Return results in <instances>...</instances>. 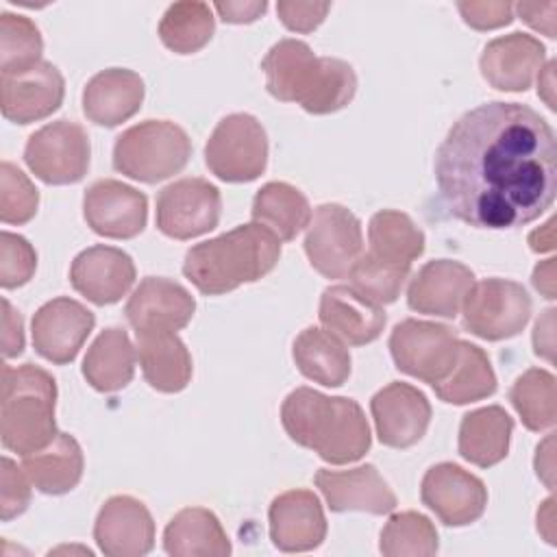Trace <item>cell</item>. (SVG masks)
<instances>
[{"label": "cell", "mask_w": 557, "mask_h": 557, "mask_svg": "<svg viewBox=\"0 0 557 557\" xmlns=\"http://www.w3.org/2000/svg\"><path fill=\"white\" fill-rule=\"evenodd\" d=\"M435 183L446 211L470 226H524L555 200V133L527 104H479L440 144Z\"/></svg>", "instance_id": "cell-1"}, {"label": "cell", "mask_w": 557, "mask_h": 557, "mask_svg": "<svg viewBox=\"0 0 557 557\" xmlns=\"http://www.w3.org/2000/svg\"><path fill=\"white\" fill-rule=\"evenodd\" d=\"M281 422L292 442L311 448L333 466L361 459L372 442L366 413L357 400L324 396L311 387H296L285 396Z\"/></svg>", "instance_id": "cell-2"}, {"label": "cell", "mask_w": 557, "mask_h": 557, "mask_svg": "<svg viewBox=\"0 0 557 557\" xmlns=\"http://www.w3.org/2000/svg\"><path fill=\"white\" fill-rule=\"evenodd\" d=\"M268 91L283 102H298L307 113L326 115L344 109L357 91L350 63L315 57L300 39L276 41L261 61Z\"/></svg>", "instance_id": "cell-3"}, {"label": "cell", "mask_w": 557, "mask_h": 557, "mask_svg": "<svg viewBox=\"0 0 557 557\" xmlns=\"http://www.w3.org/2000/svg\"><path fill=\"white\" fill-rule=\"evenodd\" d=\"M281 239L250 222L213 239L194 244L183 261L185 278L205 296H220L244 283H255L274 270Z\"/></svg>", "instance_id": "cell-4"}, {"label": "cell", "mask_w": 557, "mask_h": 557, "mask_svg": "<svg viewBox=\"0 0 557 557\" xmlns=\"http://www.w3.org/2000/svg\"><path fill=\"white\" fill-rule=\"evenodd\" d=\"M57 383L39 366H2L0 437L7 450L30 455L57 437Z\"/></svg>", "instance_id": "cell-5"}, {"label": "cell", "mask_w": 557, "mask_h": 557, "mask_svg": "<svg viewBox=\"0 0 557 557\" xmlns=\"http://www.w3.org/2000/svg\"><path fill=\"white\" fill-rule=\"evenodd\" d=\"M191 157L187 133L168 120H146L122 135L113 146V168L141 183H159L178 174Z\"/></svg>", "instance_id": "cell-6"}, {"label": "cell", "mask_w": 557, "mask_h": 557, "mask_svg": "<svg viewBox=\"0 0 557 557\" xmlns=\"http://www.w3.org/2000/svg\"><path fill=\"white\" fill-rule=\"evenodd\" d=\"M207 168L226 183H248L268 165V135L250 113H231L218 122L205 146Z\"/></svg>", "instance_id": "cell-7"}, {"label": "cell", "mask_w": 557, "mask_h": 557, "mask_svg": "<svg viewBox=\"0 0 557 557\" xmlns=\"http://www.w3.org/2000/svg\"><path fill=\"white\" fill-rule=\"evenodd\" d=\"M459 342L457 333L446 324L407 318L394 326L389 352L400 372L435 385L453 370Z\"/></svg>", "instance_id": "cell-8"}, {"label": "cell", "mask_w": 557, "mask_h": 557, "mask_svg": "<svg viewBox=\"0 0 557 557\" xmlns=\"http://www.w3.org/2000/svg\"><path fill=\"white\" fill-rule=\"evenodd\" d=\"M463 329L472 335L498 342L518 335L531 318L529 292L509 278H483L463 300Z\"/></svg>", "instance_id": "cell-9"}, {"label": "cell", "mask_w": 557, "mask_h": 557, "mask_svg": "<svg viewBox=\"0 0 557 557\" xmlns=\"http://www.w3.org/2000/svg\"><path fill=\"white\" fill-rule=\"evenodd\" d=\"M305 252L315 272L326 278H344L363 255L359 218L335 202L320 205L305 235Z\"/></svg>", "instance_id": "cell-10"}, {"label": "cell", "mask_w": 557, "mask_h": 557, "mask_svg": "<svg viewBox=\"0 0 557 557\" xmlns=\"http://www.w3.org/2000/svg\"><path fill=\"white\" fill-rule=\"evenodd\" d=\"M87 131L72 120H54L37 128L24 148L28 170L48 185L78 183L89 170Z\"/></svg>", "instance_id": "cell-11"}, {"label": "cell", "mask_w": 557, "mask_h": 557, "mask_svg": "<svg viewBox=\"0 0 557 557\" xmlns=\"http://www.w3.org/2000/svg\"><path fill=\"white\" fill-rule=\"evenodd\" d=\"M220 189L198 176L165 185L157 196V228L172 239H191L220 222Z\"/></svg>", "instance_id": "cell-12"}, {"label": "cell", "mask_w": 557, "mask_h": 557, "mask_svg": "<svg viewBox=\"0 0 557 557\" xmlns=\"http://www.w3.org/2000/svg\"><path fill=\"white\" fill-rule=\"evenodd\" d=\"M420 498L444 524L466 527L483 516L487 487L461 466L442 461L424 472Z\"/></svg>", "instance_id": "cell-13"}, {"label": "cell", "mask_w": 557, "mask_h": 557, "mask_svg": "<svg viewBox=\"0 0 557 557\" xmlns=\"http://www.w3.org/2000/svg\"><path fill=\"white\" fill-rule=\"evenodd\" d=\"M83 215L94 233L131 239L146 228L148 198L122 181L100 178L85 189Z\"/></svg>", "instance_id": "cell-14"}, {"label": "cell", "mask_w": 557, "mask_h": 557, "mask_svg": "<svg viewBox=\"0 0 557 557\" xmlns=\"http://www.w3.org/2000/svg\"><path fill=\"white\" fill-rule=\"evenodd\" d=\"M94 313L78 300L67 296L52 298L33 315V346L57 366L70 363L94 331Z\"/></svg>", "instance_id": "cell-15"}, {"label": "cell", "mask_w": 557, "mask_h": 557, "mask_svg": "<svg viewBox=\"0 0 557 557\" xmlns=\"http://www.w3.org/2000/svg\"><path fill=\"white\" fill-rule=\"evenodd\" d=\"M65 94V81L57 65L39 61L37 65L0 74V107L2 115L15 124H30L52 115Z\"/></svg>", "instance_id": "cell-16"}, {"label": "cell", "mask_w": 557, "mask_h": 557, "mask_svg": "<svg viewBox=\"0 0 557 557\" xmlns=\"http://www.w3.org/2000/svg\"><path fill=\"white\" fill-rule=\"evenodd\" d=\"M376 435L389 448H409L422 440L431 422L426 396L403 381H392L370 400Z\"/></svg>", "instance_id": "cell-17"}, {"label": "cell", "mask_w": 557, "mask_h": 557, "mask_svg": "<svg viewBox=\"0 0 557 557\" xmlns=\"http://www.w3.org/2000/svg\"><path fill=\"white\" fill-rule=\"evenodd\" d=\"M94 540L107 557H141L154 546V520L141 500L117 494L100 507Z\"/></svg>", "instance_id": "cell-18"}, {"label": "cell", "mask_w": 557, "mask_h": 557, "mask_svg": "<svg viewBox=\"0 0 557 557\" xmlns=\"http://www.w3.org/2000/svg\"><path fill=\"white\" fill-rule=\"evenodd\" d=\"M270 540L283 553H307L326 537V518L311 490H287L268 509Z\"/></svg>", "instance_id": "cell-19"}, {"label": "cell", "mask_w": 557, "mask_h": 557, "mask_svg": "<svg viewBox=\"0 0 557 557\" xmlns=\"http://www.w3.org/2000/svg\"><path fill=\"white\" fill-rule=\"evenodd\" d=\"M196 311L194 296L176 281L146 276L131 294L124 313L128 324L139 331H181Z\"/></svg>", "instance_id": "cell-20"}, {"label": "cell", "mask_w": 557, "mask_h": 557, "mask_svg": "<svg viewBox=\"0 0 557 557\" xmlns=\"http://www.w3.org/2000/svg\"><path fill=\"white\" fill-rule=\"evenodd\" d=\"M313 481L331 511H366L383 516L396 509V494L372 463L350 470L320 468Z\"/></svg>", "instance_id": "cell-21"}, {"label": "cell", "mask_w": 557, "mask_h": 557, "mask_svg": "<svg viewBox=\"0 0 557 557\" xmlns=\"http://www.w3.org/2000/svg\"><path fill=\"white\" fill-rule=\"evenodd\" d=\"M70 283L89 302L113 305L135 283V263L124 250L98 244L74 257Z\"/></svg>", "instance_id": "cell-22"}, {"label": "cell", "mask_w": 557, "mask_h": 557, "mask_svg": "<svg viewBox=\"0 0 557 557\" xmlns=\"http://www.w3.org/2000/svg\"><path fill=\"white\" fill-rule=\"evenodd\" d=\"M546 48L527 33H509L492 39L479 59L483 78L500 91H524L544 67Z\"/></svg>", "instance_id": "cell-23"}, {"label": "cell", "mask_w": 557, "mask_h": 557, "mask_svg": "<svg viewBox=\"0 0 557 557\" xmlns=\"http://www.w3.org/2000/svg\"><path fill=\"white\" fill-rule=\"evenodd\" d=\"M472 285L474 274L468 265L453 259H435L424 263L411 278L407 305L418 313L455 318Z\"/></svg>", "instance_id": "cell-24"}, {"label": "cell", "mask_w": 557, "mask_h": 557, "mask_svg": "<svg viewBox=\"0 0 557 557\" xmlns=\"http://www.w3.org/2000/svg\"><path fill=\"white\" fill-rule=\"evenodd\" d=\"M318 318L322 326L350 346L374 342L387 322L383 307L361 298L350 285H331L322 292Z\"/></svg>", "instance_id": "cell-25"}, {"label": "cell", "mask_w": 557, "mask_h": 557, "mask_svg": "<svg viewBox=\"0 0 557 557\" xmlns=\"http://www.w3.org/2000/svg\"><path fill=\"white\" fill-rule=\"evenodd\" d=\"M144 102V81L126 67H109L91 76L83 89V111L98 126H117Z\"/></svg>", "instance_id": "cell-26"}, {"label": "cell", "mask_w": 557, "mask_h": 557, "mask_svg": "<svg viewBox=\"0 0 557 557\" xmlns=\"http://www.w3.org/2000/svg\"><path fill=\"white\" fill-rule=\"evenodd\" d=\"M137 352L144 379L150 387L176 394L191 379V355L172 331H139Z\"/></svg>", "instance_id": "cell-27"}, {"label": "cell", "mask_w": 557, "mask_h": 557, "mask_svg": "<svg viewBox=\"0 0 557 557\" xmlns=\"http://www.w3.org/2000/svg\"><path fill=\"white\" fill-rule=\"evenodd\" d=\"M163 548L174 557H226L231 542L211 509L185 507L168 522Z\"/></svg>", "instance_id": "cell-28"}, {"label": "cell", "mask_w": 557, "mask_h": 557, "mask_svg": "<svg viewBox=\"0 0 557 557\" xmlns=\"http://www.w3.org/2000/svg\"><path fill=\"white\" fill-rule=\"evenodd\" d=\"M511 431L513 420L498 405L468 411L459 424V455L479 468H492L507 457Z\"/></svg>", "instance_id": "cell-29"}, {"label": "cell", "mask_w": 557, "mask_h": 557, "mask_svg": "<svg viewBox=\"0 0 557 557\" xmlns=\"http://www.w3.org/2000/svg\"><path fill=\"white\" fill-rule=\"evenodd\" d=\"M83 450L70 433L57 437L41 450L24 455L22 468L41 494H65L74 490L83 476Z\"/></svg>", "instance_id": "cell-30"}, {"label": "cell", "mask_w": 557, "mask_h": 557, "mask_svg": "<svg viewBox=\"0 0 557 557\" xmlns=\"http://www.w3.org/2000/svg\"><path fill=\"white\" fill-rule=\"evenodd\" d=\"M135 348L120 326L104 329L83 359V376L98 392H117L133 381Z\"/></svg>", "instance_id": "cell-31"}, {"label": "cell", "mask_w": 557, "mask_h": 557, "mask_svg": "<svg viewBox=\"0 0 557 557\" xmlns=\"http://www.w3.org/2000/svg\"><path fill=\"white\" fill-rule=\"evenodd\" d=\"M292 355L300 374L324 387H339L350 376V352L326 329L307 326L300 331Z\"/></svg>", "instance_id": "cell-32"}, {"label": "cell", "mask_w": 557, "mask_h": 557, "mask_svg": "<svg viewBox=\"0 0 557 557\" xmlns=\"http://www.w3.org/2000/svg\"><path fill=\"white\" fill-rule=\"evenodd\" d=\"M250 215L281 242H292L305 226H309L313 213L307 196L298 187L272 181L255 194Z\"/></svg>", "instance_id": "cell-33"}, {"label": "cell", "mask_w": 557, "mask_h": 557, "mask_svg": "<svg viewBox=\"0 0 557 557\" xmlns=\"http://www.w3.org/2000/svg\"><path fill=\"white\" fill-rule=\"evenodd\" d=\"M431 387L444 403L468 405L496 392V374L483 348L470 342H459V355L453 370Z\"/></svg>", "instance_id": "cell-34"}, {"label": "cell", "mask_w": 557, "mask_h": 557, "mask_svg": "<svg viewBox=\"0 0 557 557\" xmlns=\"http://www.w3.org/2000/svg\"><path fill=\"white\" fill-rule=\"evenodd\" d=\"M370 255L400 265H411L424 252V233L413 220L394 209H383L372 215L368 224Z\"/></svg>", "instance_id": "cell-35"}, {"label": "cell", "mask_w": 557, "mask_h": 557, "mask_svg": "<svg viewBox=\"0 0 557 557\" xmlns=\"http://www.w3.org/2000/svg\"><path fill=\"white\" fill-rule=\"evenodd\" d=\"M215 20L207 2H174L165 9L159 22L163 46L176 54H191L205 48L213 35Z\"/></svg>", "instance_id": "cell-36"}, {"label": "cell", "mask_w": 557, "mask_h": 557, "mask_svg": "<svg viewBox=\"0 0 557 557\" xmlns=\"http://www.w3.org/2000/svg\"><path fill=\"white\" fill-rule=\"evenodd\" d=\"M509 400L529 431H546L557 420L555 376L542 368H529L509 389Z\"/></svg>", "instance_id": "cell-37"}, {"label": "cell", "mask_w": 557, "mask_h": 557, "mask_svg": "<svg viewBox=\"0 0 557 557\" xmlns=\"http://www.w3.org/2000/svg\"><path fill=\"white\" fill-rule=\"evenodd\" d=\"M381 553L385 557H429L440 548L435 524L418 511L389 516L381 531Z\"/></svg>", "instance_id": "cell-38"}, {"label": "cell", "mask_w": 557, "mask_h": 557, "mask_svg": "<svg viewBox=\"0 0 557 557\" xmlns=\"http://www.w3.org/2000/svg\"><path fill=\"white\" fill-rule=\"evenodd\" d=\"M44 39L33 20L0 13V74L24 72L41 61Z\"/></svg>", "instance_id": "cell-39"}, {"label": "cell", "mask_w": 557, "mask_h": 557, "mask_svg": "<svg viewBox=\"0 0 557 557\" xmlns=\"http://www.w3.org/2000/svg\"><path fill=\"white\" fill-rule=\"evenodd\" d=\"M409 270L411 265L389 263L370 252H363L352 265L348 278H350V287L361 298L383 307L394 302L400 296L403 285L409 278Z\"/></svg>", "instance_id": "cell-40"}, {"label": "cell", "mask_w": 557, "mask_h": 557, "mask_svg": "<svg viewBox=\"0 0 557 557\" xmlns=\"http://www.w3.org/2000/svg\"><path fill=\"white\" fill-rule=\"evenodd\" d=\"M39 191L30 178L9 161L0 165V220L4 224H26L35 218Z\"/></svg>", "instance_id": "cell-41"}, {"label": "cell", "mask_w": 557, "mask_h": 557, "mask_svg": "<svg viewBox=\"0 0 557 557\" xmlns=\"http://www.w3.org/2000/svg\"><path fill=\"white\" fill-rule=\"evenodd\" d=\"M37 270V252L22 235L2 231L0 235V285L4 289L20 287L33 278Z\"/></svg>", "instance_id": "cell-42"}, {"label": "cell", "mask_w": 557, "mask_h": 557, "mask_svg": "<svg viewBox=\"0 0 557 557\" xmlns=\"http://www.w3.org/2000/svg\"><path fill=\"white\" fill-rule=\"evenodd\" d=\"M24 468H17L15 461L2 457V476H0V518L9 522L11 518L26 511L30 505V483Z\"/></svg>", "instance_id": "cell-43"}, {"label": "cell", "mask_w": 557, "mask_h": 557, "mask_svg": "<svg viewBox=\"0 0 557 557\" xmlns=\"http://www.w3.org/2000/svg\"><path fill=\"white\" fill-rule=\"evenodd\" d=\"M331 4L329 2H289V0H281L276 4V13L281 17V22L296 33H311L313 28H318L326 13H329Z\"/></svg>", "instance_id": "cell-44"}, {"label": "cell", "mask_w": 557, "mask_h": 557, "mask_svg": "<svg viewBox=\"0 0 557 557\" xmlns=\"http://www.w3.org/2000/svg\"><path fill=\"white\" fill-rule=\"evenodd\" d=\"M463 22L479 30L505 26L513 20V4L509 2H457Z\"/></svg>", "instance_id": "cell-45"}, {"label": "cell", "mask_w": 557, "mask_h": 557, "mask_svg": "<svg viewBox=\"0 0 557 557\" xmlns=\"http://www.w3.org/2000/svg\"><path fill=\"white\" fill-rule=\"evenodd\" d=\"M2 355L11 359L24 350V324L7 298H2Z\"/></svg>", "instance_id": "cell-46"}, {"label": "cell", "mask_w": 557, "mask_h": 557, "mask_svg": "<svg viewBox=\"0 0 557 557\" xmlns=\"http://www.w3.org/2000/svg\"><path fill=\"white\" fill-rule=\"evenodd\" d=\"M516 11L520 13V17L533 26L535 30H542L548 37H555V11L557 4L548 2V4H529V2H518Z\"/></svg>", "instance_id": "cell-47"}, {"label": "cell", "mask_w": 557, "mask_h": 557, "mask_svg": "<svg viewBox=\"0 0 557 557\" xmlns=\"http://www.w3.org/2000/svg\"><path fill=\"white\" fill-rule=\"evenodd\" d=\"M268 9V2H215V11L224 22L231 24H244V22H255L261 17Z\"/></svg>", "instance_id": "cell-48"}, {"label": "cell", "mask_w": 557, "mask_h": 557, "mask_svg": "<svg viewBox=\"0 0 557 557\" xmlns=\"http://www.w3.org/2000/svg\"><path fill=\"white\" fill-rule=\"evenodd\" d=\"M553 313L555 309L544 311V318L535 322V331H533L535 352L548 361H553Z\"/></svg>", "instance_id": "cell-49"}, {"label": "cell", "mask_w": 557, "mask_h": 557, "mask_svg": "<svg viewBox=\"0 0 557 557\" xmlns=\"http://www.w3.org/2000/svg\"><path fill=\"white\" fill-rule=\"evenodd\" d=\"M533 287L542 292L546 298H555V259H546L537 263L533 270Z\"/></svg>", "instance_id": "cell-50"}, {"label": "cell", "mask_w": 557, "mask_h": 557, "mask_svg": "<svg viewBox=\"0 0 557 557\" xmlns=\"http://www.w3.org/2000/svg\"><path fill=\"white\" fill-rule=\"evenodd\" d=\"M535 472L548 487H553V435H548L546 442L537 446Z\"/></svg>", "instance_id": "cell-51"}, {"label": "cell", "mask_w": 557, "mask_h": 557, "mask_svg": "<svg viewBox=\"0 0 557 557\" xmlns=\"http://www.w3.org/2000/svg\"><path fill=\"white\" fill-rule=\"evenodd\" d=\"M553 224L555 220H548L544 226H540L537 231H533L529 235V244H531V250L535 252H546V250H553L555 246V237H553Z\"/></svg>", "instance_id": "cell-52"}, {"label": "cell", "mask_w": 557, "mask_h": 557, "mask_svg": "<svg viewBox=\"0 0 557 557\" xmlns=\"http://www.w3.org/2000/svg\"><path fill=\"white\" fill-rule=\"evenodd\" d=\"M553 70H555V61H548V65L542 67V76L537 78V91H540V96L548 102L550 109H555V98H553Z\"/></svg>", "instance_id": "cell-53"}]
</instances>
